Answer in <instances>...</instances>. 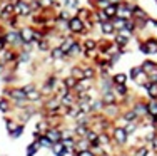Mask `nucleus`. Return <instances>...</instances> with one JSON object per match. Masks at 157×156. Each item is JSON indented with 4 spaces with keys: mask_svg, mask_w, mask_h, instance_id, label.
<instances>
[{
    "mask_svg": "<svg viewBox=\"0 0 157 156\" xmlns=\"http://www.w3.org/2000/svg\"><path fill=\"white\" fill-rule=\"evenodd\" d=\"M110 136H112L114 144H115V146H119V148H124L127 144V141H129V136H127L124 126L114 124V128H112V131H110Z\"/></svg>",
    "mask_w": 157,
    "mask_h": 156,
    "instance_id": "1",
    "label": "nucleus"
},
{
    "mask_svg": "<svg viewBox=\"0 0 157 156\" xmlns=\"http://www.w3.org/2000/svg\"><path fill=\"white\" fill-rule=\"evenodd\" d=\"M85 32H87L85 30V22L82 20L77 14L70 17V20H69V34L80 35V34H85Z\"/></svg>",
    "mask_w": 157,
    "mask_h": 156,
    "instance_id": "2",
    "label": "nucleus"
},
{
    "mask_svg": "<svg viewBox=\"0 0 157 156\" xmlns=\"http://www.w3.org/2000/svg\"><path fill=\"white\" fill-rule=\"evenodd\" d=\"M3 96L5 98H9V99H13V101L17 102V106L20 107V106H24V102L27 101V94H25V91L22 87H12L10 91H3Z\"/></svg>",
    "mask_w": 157,
    "mask_h": 156,
    "instance_id": "3",
    "label": "nucleus"
},
{
    "mask_svg": "<svg viewBox=\"0 0 157 156\" xmlns=\"http://www.w3.org/2000/svg\"><path fill=\"white\" fill-rule=\"evenodd\" d=\"M129 79L134 81V82H136L137 86L140 87L144 82H147V74L142 70L140 66H134V67L129 70Z\"/></svg>",
    "mask_w": 157,
    "mask_h": 156,
    "instance_id": "4",
    "label": "nucleus"
},
{
    "mask_svg": "<svg viewBox=\"0 0 157 156\" xmlns=\"http://www.w3.org/2000/svg\"><path fill=\"white\" fill-rule=\"evenodd\" d=\"M12 17H15V3L10 2V0H7V2L2 5V9H0V20L9 22Z\"/></svg>",
    "mask_w": 157,
    "mask_h": 156,
    "instance_id": "5",
    "label": "nucleus"
},
{
    "mask_svg": "<svg viewBox=\"0 0 157 156\" xmlns=\"http://www.w3.org/2000/svg\"><path fill=\"white\" fill-rule=\"evenodd\" d=\"M18 34H20V39H22V42H24V47L32 46L33 44V34H35V29H33L32 25H24V27H20Z\"/></svg>",
    "mask_w": 157,
    "mask_h": 156,
    "instance_id": "6",
    "label": "nucleus"
},
{
    "mask_svg": "<svg viewBox=\"0 0 157 156\" xmlns=\"http://www.w3.org/2000/svg\"><path fill=\"white\" fill-rule=\"evenodd\" d=\"M15 15L17 17H29L32 15V7H30V2L27 0H15Z\"/></svg>",
    "mask_w": 157,
    "mask_h": 156,
    "instance_id": "7",
    "label": "nucleus"
},
{
    "mask_svg": "<svg viewBox=\"0 0 157 156\" xmlns=\"http://www.w3.org/2000/svg\"><path fill=\"white\" fill-rule=\"evenodd\" d=\"M134 5L136 3H130V2H127V0H124V2L119 5V14L117 15L119 17H124V18H132V10H134Z\"/></svg>",
    "mask_w": 157,
    "mask_h": 156,
    "instance_id": "8",
    "label": "nucleus"
},
{
    "mask_svg": "<svg viewBox=\"0 0 157 156\" xmlns=\"http://www.w3.org/2000/svg\"><path fill=\"white\" fill-rule=\"evenodd\" d=\"M82 52H84V46H82L80 40L75 39V42L72 44V47L69 49V52H67V59H77L82 55Z\"/></svg>",
    "mask_w": 157,
    "mask_h": 156,
    "instance_id": "9",
    "label": "nucleus"
},
{
    "mask_svg": "<svg viewBox=\"0 0 157 156\" xmlns=\"http://www.w3.org/2000/svg\"><path fill=\"white\" fill-rule=\"evenodd\" d=\"M119 119H121L122 122H137L140 118L137 116V113L132 109V107H129V109H122V114H121Z\"/></svg>",
    "mask_w": 157,
    "mask_h": 156,
    "instance_id": "10",
    "label": "nucleus"
},
{
    "mask_svg": "<svg viewBox=\"0 0 157 156\" xmlns=\"http://www.w3.org/2000/svg\"><path fill=\"white\" fill-rule=\"evenodd\" d=\"M45 136H47V138H50L54 143H59V141L63 139L65 131H63V129H60V128H48L47 133H45Z\"/></svg>",
    "mask_w": 157,
    "mask_h": 156,
    "instance_id": "11",
    "label": "nucleus"
},
{
    "mask_svg": "<svg viewBox=\"0 0 157 156\" xmlns=\"http://www.w3.org/2000/svg\"><path fill=\"white\" fill-rule=\"evenodd\" d=\"M132 109L137 113L139 118H145L147 116V101H145V99H137V101L134 102Z\"/></svg>",
    "mask_w": 157,
    "mask_h": 156,
    "instance_id": "12",
    "label": "nucleus"
},
{
    "mask_svg": "<svg viewBox=\"0 0 157 156\" xmlns=\"http://www.w3.org/2000/svg\"><path fill=\"white\" fill-rule=\"evenodd\" d=\"M84 67V77L89 81H95L99 77V69L95 67L94 64H87V66H82Z\"/></svg>",
    "mask_w": 157,
    "mask_h": 156,
    "instance_id": "13",
    "label": "nucleus"
},
{
    "mask_svg": "<svg viewBox=\"0 0 157 156\" xmlns=\"http://www.w3.org/2000/svg\"><path fill=\"white\" fill-rule=\"evenodd\" d=\"M99 29H100V32H102V35L114 37V34H115V27H114V24H112V20L100 22V24H99Z\"/></svg>",
    "mask_w": 157,
    "mask_h": 156,
    "instance_id": "14",
    "label": "nucleus"
},
{
    "mask_svg": "<svg viewBox=\"0 0 157 156\" xmlns=\"http://www.w3.org/2000/svg\"><path fill=\"white\" fill-rule=\"evenodd\" d=\"M132 18L134 20H151V15L142 9L140 5H134V10H132Z\"/></svg>",
    "mask_w": 157,
    "mask_h": 156,
    "instance_id": "15",
    "label": "nucleus"
},
{
    "mask_svg": "<svg viewBox=\"0 0 157 156\" xmlns=\"http://www.w3.org/2000/svg\"><path fill=\"white\" fill-rule=\"evenodd\" d=\"M147 49V55H155L157 54V37H147L145 40H142Z\"/></svg>",
    "mask_w": 157,
    "mask_h": 156,
    "instance_id": "16",
    "label": "nucleus"
},
{
    "mask_svg": "<svg viewBox=\"0 0 157 156\" xmlns=\"http://www.w3.org/2000/svg\"><path fill=\"white\" fill-rule=\"evenodd\" d=\"M50 59L54 62H62L63 59H67V54L60 49V46H54L50 49Z\"/></svg>",
    "mask_w": 157,
    "mask_h": 156,
    "instance_id": "17",
    "label": "nucleus"
},
{
    "mask_svg": "<svg viewBox=\"0 0 157 156\" xmlns=\"http://www.w3.org/2000/svg\"><path fill=\"white\" fill-rule=\"evenodd\" d=\"M142 89H145V92H147V98L149 99H157V84H154V82H144L140 86Z\"/></svg>",
    "mask_w": 157,
    "mask_h": 156,
    "instance_id": "18",
    "label": "nucleus"
},
{
    "mask_svg": "<svg viewBox=\"0 0 157 156\" xmlns=\"http://www.w3.org/2000/svg\"><path fill=\"white\" fill-rule=\"evenodd\" d=\"M140 67L149 76V74H152V72H155V70H157V62H154L152 59H145V61H142Z\"/></svg>",
    "mask_w": 157,
    "mask_h": 156,
    "instance_id": "19",
    "label": "nucleus"
},
{
    "mask_svg": "<svg viewBox=\"0 0 157 156\" xmlns=\"http://www.w3.org/2000/svg\"><path fill=\"white\" fill-rule=\"evenodd\" d=\"M52 153H54L55 156H67L69 154V148H65V144H63L62 141H59V143H54Z\"/></svg>",
    "mask_w": 157,
    "mask_h": 156,
    "instance_id": "20",
    "label": "nucleus"
},
{
    "mask_svg": "<svg viewBox=\"0 0 157 156\" xmlns=\"http://www.w3.org/2000/svg\"><path fill=\"white\" fill-rule=\"evenodd\" d=\"M33 138H35V141L42 148H48V150H52V146H54V141H52L50 138H47L45 134H33Z\"/></svg>",
    "mask_w": 157,
    "mask_h": 156,
    "instance_id": "21",
    "label": "nucleus"
},
{
    "mask_svg": "<svg viewBox=\"0 0 157 156\" xmlns=\"http://www.w3.org/2000/svg\"><path fill=\"white\" fill-rule=\"evenodd\" d=\"M112 40H114L115 44H117V47L119 49H125L127 46H129V42H130V39H127V37H124L121 34V32H115V35L112 37Z\"/></svg>",
    "mask_w": 157,
    "mask_h": 156,
    "instance_id": "22",
    "label": "nucleus"
},
{
    "mask_svg": "<svg viewBox=\"0 0 157 156\" xmlns=\"http://www.w3.org/2000/svg\"><path fill=\"white\" fill-rule=\"evenodd\" d=\"M100 99L105 102V106H110V104H117L119 102V96L115 94V91H110V92L102 94V96H100Z\"/></svg>",
    "mask_w": 157,
    "mask_h": 156,
    "instance_id": "23",
    "label": "nucleus"
},
{
    "mask_svg": "<svg viewBox=\"0 0 157 156\" xmlns=\"http://www.w3.org/2000/svg\"><path fill=\"white\" fill-rule=\"evenodd\" d=\"M102 12L105 14V17L109 18V20H112V18H115V17H117V14H119V5L110 3V5H107L105 9H102Z\"/></svg>",
    "mask_w": 157,
    "mask_h": 156,
    "instance_id": "24",
    "label": "nucleus"
},
{
    "mask_svg": "<svg viewBox=\"0 0 157 156\" xmlns=\"http://www.w3.org/2000/svg\"><path fill=\"white\" fill-rule=\"evenodd\" d=\"M129 81V74L125 72H117V74H112V82L115 86H122V84H127Z\"/></svg>",
    "mask_w": 157,
    "mask_h": 156,
    "instance_id": "25",
    "label": "nucleus"
},
{
    "mask_svg": "<svg viewBox=\"0 0 157 156\" xmlns=\"http://www.w3.org/2000/svg\"><path fill=\"white\" fill-rule=\"evenodd\" d=\"M99 144L102 148H105V146H110V144H114V141H112V136H110V133H107V131H102L99 134Z\"/></svg>",
    "mask_w": 157,
    "mask_h": 156,
    "instance_id": "26",
    "label": "nucleus"
},
{
    "mask_svg": "<svg viewBox=\"0 0 157 156\" xmlns=\"http://www.w3.org/2000/svg\"><path fill=\"white\" fill-rule=\"evenodd\" d=\"M18 61V54H17V52L15 50H12V49H10V50H3V59H2V62H5V64H7V62H17Z\"/></svg>",
    "mask_w": 157,
    "mask_h": 156,
    "instance_id": "27",
    "label": "nucleus"
},
{
    "mask_svg": "<svg viewBox=\"0 0 157 156\" xmlns=\"http://www.w3.org/2000/svg\"><path fill=\"white\" fill-rule=\"evenodd\" d=\"M82 46H84V50H97V47H99V40L90 39V37H85V40L82 42Z\"/></svg>",
    "mask_w": 157,
    "mask_h": 156,
    "instance_id": "28",
    "label": "nucleus"
},
{
    "mask_svg": "<svg viewBox=\"0 0 157 156\" xmlns=\"http://www.w3.org/2000/svg\"><path fill=\"white\" fill-rule=\"evenodd\" d=\"M157 116V99H149L147 101V118Z\"/></svg>",
    "mask_w": 157,
    "mask_h": 156,
    "instance_id": "29",
    "label": "nucleus"
},
{
    "mask_svg": "<svg viewBox=\"0 0 157 156\" xmlns=\"http://www.w3.org/2000/svg\"><path fill=\"white\" fill-rule=\"evenodd\" d=\"M44 98V94H42V91L40 89H32L30 92L27 94V101H30V102H37V101H40V99Z\"/></svg>",
    "mask_w": 157,
    "mask_h": 156,
    "instance_id": "30",
    "label": "nucleus"
},
{
    "mask_svg": "<svg viewBox=\"0 0 157 156\" xmlns=\"http://www.w3.org/2000/svg\"><path fill=\"white\" fill-rule=\"evenodd\" d=\"M70 76L75 77L77 81L85 79L84 77V67H82V66H72V69H70Z\"/></svg>",
    "mask_w": 157,
    "mask_h": 156,
    "instance_id": "31",
    "label": "nucleus"
},
{
    "mask_svg": "<svg viewBox=\"0 0 157 156\" xmlns=\"http://www.w3.org/2000/svg\"><path fill=\"white\" fill-rule=\"evenodd\" d=\"M125 22H127V18L124 17H115V18H112V24H114V27H115V32H121V30H124L125 29Z\"/></svg>",
    "mask_w": 157,
    "mask_h": 156,
    "instance_id": "32",
    "label": "nucleus"
},
{
    "mask_svg": "<svg viewBox=\"0 0 157 156\" xmlns=\"http://www.w3.org/2000/svg\"><path fill=\"white\" fill-rule=\"evenodd\" d=\"M62 82H63V86H65V87H69L70 91H74V89H75V86H77V82H78V81L75 79V77H72V76L69 74V76H65V77L62 79Z\"/></svg>",
    "mask_w": 157,
    "mask_h": 156,
    "instance_id": "33",
    "label": "nucleus"
},
{
    "mask_svg": "<svg viewBox=\"0 0 157 156\" xmlns=\"http://www.w3.org/2000/svg\"><path fill=\"white\" fill-rule=\"evenodd\" d=\"M151 154V148L147 146V144H142V146H137L136 150H134L132 156H149Z\"/></svg>",
    "mask_w": 157,
    "mask_h": 156,
    "instance_id": "34",
    "label": "nucleus"
},
{
    "mask_svg": "<svg viewBox=\"0 0 157 156\" xmlns=\"http://www.w3.org/2000/svg\"><path fill=\"white\" fill-rule=\"evenodd\" d=\"M114 91H115V94L119 96V101H121V99H124L125 96L130 94V91L127 89V84H122V86H115Z\"/></svg>",
    "mask_w": 157,
    "mask_h": 156,
    "instance_id": "35",
    "label": "nucleus"
},
{
    "mask_svg": "<svg viewBox=\"0 0 157 156\" xmlns=\"http://www.w3.org/2000/svg\"><path fill=\"white\" fill-rule=\"evenodd\" d=\"M75 150H77V151L90 150V143H89L85 138H77V141H75Z\"/></svg>",
    "mask_w": 157,
    "mask_h": 156,
    "instance_id": "36",
    "label": "nucleus"
},
{
    "mask_svg": "<svg viewBox=\"0 0 157 156\" xmlns=\"http://www.w3.org/2000/svg\"><path fill=\"white\" fill-rule=\"evenodd\" d=\"M40 148H42V146H40L37 141H35V143H30V144L27 146V153H25V156H35L37 151H39Z\"/></svg>",
    "mask_w": 157,
    "mask_h": 156,
    "instance_id": "37",
    "label": "nucleus"
},
{
    "mask_svg": "<svg viewBox=\"0 0 157 156\" xmlns=\"http://www.w3.org/2000/svg\"><path fill=\"white\" fill-rule=\"evenodd\" d=\"M89 2H90V0H89ZM110 3H112V0H94V2H90V5L97 10V9H105Z\"/></svg>",
    "mask_w": 157,
    "mask_h": 156,
    "instance_id": "38",
    "label": "nucleus"
},
{
    "mask_svg": "<svg viewBox=\"0 0 157 156\" xmlns=\"http://www.w3.org/2000/svg\"><path fill=\"white\" fill-rule=\"evenodd\" d=\"M124 129L127 133V136H132L137 133V122H125L124 124Z\"/></svg>",
    "mask_w": 157,
    "mask_h": 156,
    "instance_id": "39",
    "label": "nucleus"
},
{
    "mask_svg": "<svg viewBox=\"0 0 157 156\" xmlns=\"http://www.w3.org/2000/svg\"><path fill=\"white\" fill-rule=\"evenodd\" d=\"M85 139H87L89 143H97V141H99V133H97V131H94V129H90V128H89L87 134H85Z\"/></svg>",
    "mask_w": 157,
    "mask_h": 156,
    "instance_id": "40",
    "label": "nucleus"
},
{
    "mask_svg": "<svg viewBox=\"0 0 157 156\" xmlns=\"http://www.w3.org/2000/svg\"><path fill=\"white\" fill-rule=\"evenodd\" d=\"M37 49H39L40 52H50V42H48V39H44V40H40L39 44H37Z\"/></svg>",
    "mask_w": 157,
    "mask_h": 156,
    "instance_id": "41",
    "label": "nucleus"
},
{
    "mask_svg": "<svg viewBox=\"0 0 157 156\" xmlns=\"http://www.w3.org/2000/svg\"><path fill=\"white\" fill-rule=\"evenodd\" d=\"M24 128H25V124H17V128L13 129L12 133H9V134H10V138H13V139L20 138V136L24 134Z\"/></svg>",
    "mask_w": 157,
    "mask_h": 156,
    "instance_id": "42",
    "label": "nucleus"
},
{
    "mask_svg": "<svg viewBox=\"0 0 157 156\" xmlns=\"http://www.w3.org/2000/svg\"><path fill=\"white\" fill-rule=\"evenodd\" d=\"M125 30L132 32V34H136V32H137V24H136L134 18H129V20L125 22Z\"/></svg>",
    "mask_w": 157,
    "mask_h": 156,
    "instance_id": "43",
    "label": "nucleus"
},
{
    "mask_svg": "<svg viewBox=\"0 0 157 156\" xmlns=\"http://www.w3.org/2000/svg\"><path fill=\"white\" fill-rule=\"evenodd\" d=\"M0 111H2V113H9L10 111V102L7 101L5 98L0 99Z\"/></svg>",
    "mask_w": 157,
    "mask_h": 156,
    "instance_id": "44",
    "label": "nucleus"
},
{
    "mask_svg": "<svg viewBox=\"0 0 157 156\" xmlns=\"http://www.w3.org/2000/svg\"><path fill=\"white\" fill-rule=\"evenodd\" d=\"M5 126H7V131H9V133H12L13 129L17 128V126H15V122H13L12 119H5Z\"/></svg>",
    "mask_w": 157,
    "mask_h": 156,
    "instance_id": "45",
    "label": "nucleus"
},
{
    "mask_svg": "<svg viewBox=\"0 0 157 156\" xmlns=\"http://www.w3.org/2000/svg\"><path fill=\"white\" fill-rule=\"evenodd\" d=\"M77 156H97L92 150H84V151H77Z\"/></svg>",
    "mask_w": 157,
    "mask_h": 156,
    "instance_id": "46",
    "label": "nucleus"
},
{
    "mask_svg": "<svg viewBox=\"0 0 157 156\" xmlns=\"http://www.w3.org/2000/svg\"><path fill=\"white\" fill-rule=\"evenodd\" d=\"M69 7L70 9H78V0H70V3H69Z\"/></svg>",
    "mask_w": 157,
    "mask_h": 156,
    "instance_id": "47",
    "label": "nucleus"
},
{
    "mask_svg": "<svg viewBox=\"0 0 157 156\" xmlns=\"http://www.w3.org/2000/svg\"><path fill=\"white\" fill-rule=\"evenodd\" d=\"M5 47H7V44H5V40H3V37L0 35V52L5 50Z\"/></svg>",
    "mask_w": 157,
    "mask_h": 156,
    "instance_id": "48",
    "label": "nucleus"
},
{
    "mask_svg": "<svg viewBox=\"0 0 157 156\" xmlns=\"http://www.w3.org/2000/svg\"><path fill=\"white\" fill-rule=\"evenodd\" d=\"M149 25H152V27H157V18H151V20H149Z\"/></svg>",
    "mask_w": 157,
    "mask_h": 156,
    "instance_id": "49",
    "label": "nucleus"
},
{
    "mask_svg": "<svg viewBox=\"0 0 157 156\" xmlns=\"http://www.w3.org/2000/svg\"><path fill=\"white\" fill-rule=\"evenodd\" d=\"M5 67H7V64H5V62H2V61H0V74H2L3 70H5Z\"/></svg>",
    "mask_w": 157,
    "mask_h": 156,
    "instance_id": "50",
    "label": "nucleus"
},
{
    "mask_svg": "<svg viewBox=\"0 0 157 156\" xmlns=\"http://www.w3.org/2000/svg\"><path fill=\"white\" fill-rule=\"evenodd\" d=\"M99 156H112L110 153H107V151H102V153H100Z\"/></svg>",
    "mask_w": 157,
    "mask_h": 156,
    "instance_id": "51",
    "label": "nucleus"
},
{
    "mask_svg": "<svg viewBox=\"0 0 157 156\" xmlns=\"http://www.w3.org/2000/svg\"><path fill=\"white\" fill-rule=\"evenodd\" d=\"M117 156H132V154H129V153H119Z\"/></svg>",
    "mask_w": 157,
    "mask_h": 156,
    "instance_id": "52",
    "label": "nucleus"
},
{
    "mask_svg": "<svg viewBox=\"0 0 157 156\" xmlns=\"http://www.w3.org/2000/svg\"><path fill=\"white\" fill-rule=\"evenodd\" d=\"M0 9H2V5H0Z\"/></svg>",
    "mask_w": 157,
    "mask_h": 156,
    "instance_id": "53",
    "label": "nucleus"
},
{
    "mask_svg": "<svg viewBox=\"0 0 157 156\" xmlns=\"http://www.w3.org/2000/svg\"><path fill=\"white\" fill-rule=\"evenodd\" d=\"M90 2H94V0H90Z\"/></svg>",
    "mask_w": 157,
    "mask_h": 156,
    "instance_id": "54",
    "label": "nucleus"
},
{
    "mask_svg": "<svg viewBox=\"0 0 157 156\" xmlns=\"http://www.w3.org/2000/svg\"><path fill=\"white\" fill-rule=\"evenodd\" d=\"M5 2H7V0H5Z\"/></svg>",
    "mask_w": 157,
    "mask_h": 156,
    "instance_id": "55",
    "label": "nucleus"
}]
</instances>
